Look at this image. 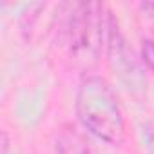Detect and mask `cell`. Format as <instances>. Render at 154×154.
<instances>
[{"label": "cell", "mask_w": 154, "mask_h": 154, "mask_svg": "<svg viewBox=\"0 0 154 154\" xmlns=\"http://www.w3.org/2000/svg\"><path fill=\"white\" fill-rule=\"evenodd\" d=\"M140 17L145 22V26L150 31V35L154 36V2H143V4H140Z\"/></svg>", "instance_id": "5b68a950"}, {"label": "cell", "mask_w": 154, "mask_h": 154, "mask_svg": "<svg viewBox=\"0 0 154 154\" xmlns=\"http://www.w3.org/2000/svg\"><path fill=\"white\" fill-rule=\"evenodd\" d=\"M69 9L63 33L71 51L82 58L94 56L109 33L111 17L103 15L102 4H72Z\"/></svg>", "instance_id": "7a4b0ae2"}, {"label": "cell", "mask_w": 154, "mask_h": 154, "mask_svg": "<svg viewBox=\"0 0 154 154\" xmlns=\"http://www.w3.org/2000/svg\"><path fill=\"white\" fill-rule=\"evenodd\" d=\"M107 56L112 71L118 74V78L129 87V89H141L145 84L143 72L140 69V63L136 62L132 51L129 49L127 42L123 40L122 33L118 31V26L114 18L109 20V33H107Z\"/></svg>", "instance_id": "3957f363"}, {"label": "cell", "mask_w": 154, "mask_h": 154, "mask_svg": "<svg viewBox=\"0 0 154 154\" xmlns=\"http://www.w3.org/2000/svg\"><path fill=\"white\" fill-rule=\"evenodd\" d=\"M56 152L58 154H94L91 141L71 125H65L56 138Z\"/></svg>", "instance_id": "277c9868"}, {"label": "cell", "mask_w": 154, "mask_h": 154, "mask_svg": "<svg viewBox=\"0 0 154 154\" xmlns=\"http://www.w3.org/2000/svg\"><path fill=\"white\" fill-rule=\"evenodd\" d=\"M141 58H143V62L154 71V40H152V38L143 40V45H141Z\"/></svg>", "instance_id": "8992f818"}, {"label": "cell", "mask_w": 154, "mask_h": 154, "mask_svg": "<svg viewBox=\"0 0 154 154\" xmlns=\"http://www.w3.org/2000/svg\"><path fill=\"white\" fill-rule=\"evenodd\" d=\"M143 143L149 149V152L154 154V120H150L143 125Z\"/></svg>", "instance_id": "52a82bcc"}, {"label": "cell", "mask_w": 154, "mask_h": 154, "mask_svg": "<svg viewBox=\"0 0 154 154\" xmlns=\"http://www.w3.org/2000/svg\"><path fill=\"white\" fill-rule=\"evenodd\" d=\"M76 114L82 125L100 140L120 145L125 136V123L118 98L109 84L98 76L85 78L76 94Z\"/></svg>", "instance_id": "6da1fadb"}]
</instances>
